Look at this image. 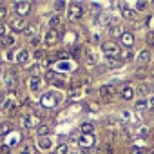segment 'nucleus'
<instances>
[{
    "label": "nucleus",
    "mask_w": 154,
    "mask_h": 154,
    "mask_svg": "<svg viewBox=\"0 0 154 154\" xmlns=\"http://www.w3.org/2000/svg\"><path fill=\"white\" fill-rule=\"evenodd\" d=\"M84 6L82 4H78V2H72V4H69V8H67V18L71 20V22H76V20H80L82 17H84Z\"/></svg>",
    "instance_id": "1"
},
{
    "label": "nucleus",
    "mask_w": 154,
    "mask_h": 154,
    "mask_svg": "<svg viewBox=\"0 0 154 154\" xmlns=\"http://www.w3.org/2000/svg\"><path fill=\"white\" fill-rule=\"evenodd\" d=\"M58 102H60V94H58V93H45V94L40 98V103H42V107H45V109L54 107Z\"/></svg>",
    "instance_id": "2"
},
{
    "label": "nucleus",
    "mask_w": 154,
    "mask_h": 154,
    "mask_svg": "<svg viewBox=\"0 0 154 154\" xmlns=\"http://www.w3.org/2000/svg\"><path fill=\"white\" fill-rule=\"evenodd\" d=\"M102 51L107 54V58H116L118 54H120V47H118V44L116 42H103L102 44Z\"/></svg>",
    "instance_id": "3"
},
{
    "label": "nucleus",
    "mask_w": 154,
    "mask_h": 154,
    "mask_svg": "<svg viewBox=\"0 0 154 154\" xmlns=\"http://www.w3.org/2000/svg\"><path fill=\"white\" fill-rule=\"evenodd\" d=\"M22 123H24L27 129H33V127H36V129H38L40 120H38V116H36V114H26V116L22 118Z\"/></svg>",
    "instance_id": "4"
},
{
    "label": "nucleus",
    "mask_w": 154,
    "mask_h": 154,
    "mask_svg": "<svg viewBox=\"0 0 154 154\" xmlns=\"http://www.w3.org/2000/svg\"><path fill=\"white\" fill-rule=\"evenodd\" d=\"M45 80L51 82V84H56L58 87H63V85H65V80L62 78V76H58L56 72H53V71H49V72L45 74Z\"/></svg>",
    "instance_id": "5"
},
{
    "label": "nucleus",
    "mask_w": 154,
    "mask_h": 154,
    "mask_svg": "<svg viewBox=\"0 0 154 154\" xmlns=\"http://www.w3.org/2000/svg\"><path fill=\"white\" fill-rule=\"evenodd\" d=\"M15 11L20 15V17H26L31 13V4L29 2H17L15 4Z\"/></svg>",
    "instance_id": "6"
},
{
    "label": "nucleus",
    "mask_w": 154,
    "mask_h": 154,
    "mask_svg": "<svg viewBox=\"0 0 154 154\" xmlns=\"http://www.w3.org/2000/svg\"><path fill=\"white\" fill-rule=\"evenodd\" d=\"M26 27H27V24H26L24 18H13V20H11V29H13V31H17V33H24Z\"/></svg>",
    "instance_id": "7"
},
{
    "label": "nucleus",
    "mask_w": 154,
    "mask_h": 154,
    "mask_svg": "<svg viewBox=\"0 0 154 154\" xmlns=\"http://www.w3.org/2000/svg\"><path fill=\"white\" fill-rule=\"evenodd\" d=\"M149 60H150V51H149V49L140 51V54L136 56V62H138V65H140V67L147 65V63H149Z\"/></svg>",
    "instance_id": "8"
},
{
    "label": "nucleus",
    "mask_w": 154,
    "mask_h": 154,
    "mask_svg": "<svg viewBox=\"0 0 154 154\" xmlns=\"http://www.w3.org/2000/svg\"><path fill=\"white\" fill-rule=\"evenodd\" d=\"M120 8H122V15L127 18V20H134L136 18V13L127 6V4H123V2H120Z\"/></svg>",
    "instance_id": "9"
},
{
    "label": "nucleus",
    "mask_w": 154,
    "mask_h": 154,
    "mask_svg": "<svg viewBox=\"0 0 154 154\" xmlns=\"http://www.w3.org/2000/svg\"><path fill=\"white\" fill-rule=\"evenodd\" d=\"M58 36H60V33H58L56 29H49V31L45 33V44H47V45H53V44L58 40Z\"/></svg>",
    "instance_id": "10"
},
{
    "label": "nucleus",
    "mask_w": 154,
    "mask_h": 154,
    "mask_svg": "<svg viewBox=\"0 0 154 154\" xmlns=\"http://www.w3.org/2000/svg\"><path fill=\"white\" fill-rule=\"evenodd\" d=\"M78 141H80V145L85 147V149H89V147L94 145V138H93V134H82V138H80Z\"/></svg>",
    "instance_id": "11"
},
{
    "label": "nucleus",
    "mask_w": 154,
    "mask_h": 154,
    "mask_svg": "<svg viewBox=\"0 0 154 154\" xmlns=\"http://www.w3.org/2000/svg\"><path fill=\"white\" fill-rule=\"evenodd\" d=\"M120 44L125 45V47H132V44H134L132 35H131V33H122V36H120Z\"/></svg>",
    "instance_id": "12"
},
{
    "label": "nucleus",
    "mask_w": 154,
    "mask_h": 154,
    "mask_svg": "<svg viewBox=\"0 0 154 154\" xmlns=\"http://www.w3.org/2000/svg\"><path fill=\"white\" fill-rule=\"evenodd\" d=\"M114 93H116L114 85H102V87H100V96H103V98L114 96Z\"/></svg>",
    "instance_id": "13"
},
{
    "label": "nucleus",
    "mask_w": 154,
    "mask_h": 154,
    "mask_svg": "<svg viewBox=\"0 0 154 154\" xmlns=\"http://www.w3.org/2000/svg\"><path fill=\"white\" fill-rule=\"evenodd\" d=\"M85 63H87V65H96V63H98V56H96V53H94L93 49H89V51L85 53Z\"/></svg>",
    "instance_id": "14"
},
{
    "label": "nucleus",
    "mask_w": 154,
    "mask_h": 154,
    "mask_svg": "<svg viewBox=\"0 0 154 154\" xmlns=\"http://www.w3.org/2000/svg\"><path fill=\"white\" fill-rule=\"evenodd\" d=\"M42 85V78L40 76H31V82H29V89L31 91H38Z\"/></svg>",
    "instance_id": "15"
},
{
    "label": "nucleus",
    "mask_w": 154,
    "mask_h": 154,
    "mask_svg": "<svg viewBox=\"0 0 154 154\" xmlns=\"http://www.w3.org/2000/svg\"><path fill=\"white\" fill-rule=\"evenodd\" d=\"M132 94H134V91H132V87H129V85L122 87V91H120V96H122L123 100H131Z\"/></svg>",
    "instance_id": "16"
},
{
    "label": "nucleus",
    "mask_w": 154,
    "mask_h": 154,
    "mask_svg": "<svg viewBox=\"0 0 154 154\" xmlns=\"http://www.w3.org/2000/svg\"><path fill=\"white\" fill-rule=\"evenodd\" d=\"M27 58H29L27 49H20V51H18V54H17V62H18V63H26V62H27Z\"/></svg>",
    "instance_id": "17"
},
{
    "label": "nucleus",
    "mask_w": 154,
    "mask_h": 154,
    "mask_svg": "<svg viewBox=\"0 0 154 154\" xmlns=\"http://www.w3.org/2000/svg\"><path fill=\"white\" fill-rule=\"evenodd\" d=\"M36 145H38V149L47 150V149H51V140H49V138H40V140L36 141Z\"/></svg>",
    "instance_id": "18"
},
{
    "label": "nucleus",
    "mask_w": 154,
    "mask_h": 154,
    "mask_svg": "<svg viewBox=\"0 0 154 154\" xmlns=\"http://www.w3.org/2000/svg\"><path fill=\"white\" fill-rule=\"evenodd\" d=\"M107 33H109L111 36H122V33H123V31L114 24V26H109V27H107Z\"/></svg>",
    "instance_id": "19"
},
{
    "label": "nucleus",
    "mask_w": 154,
    "mask_h": 154,
    "mask_svg": "<svg viewBox=\"0 0 154 154\" xmlns=\"http://www.w3.org/2000/svg\"><path fill=\"white\" fill-rule=\"evenodd\" d=\"M80 131H82L84 134H93V131H94V125H93L91 122H85V123H82Z\"/></svg>",
    "instance_id": "20"
},
{
    "label": "nucleus",
    "mask_w": 154,
    "mask_h": 154,
    "mask_svg": "<svg viewBox=\"0 0 154 154\" xmlns=\"http://www.w3.org/2000/svg\"><path fill=\"white\" fill-rule=\"evenodd\" d=\"M15 36H11V35H6L4 38H2V44H4V47H11V45H15Z\"/></svg>",
    "instance_id": "21"
},
{
    "label": "nucleus",
    "mask_w": 154,
    "mask_h": 154,
    "mask_svg": "<svg viewBox=\"0 0 154 154\" xmlns=\"http://www.w3.org/2000/svg\"><path fill=\"white\" fill-rule=\"evenodd\" d=\"M98 154H112V147L109 143H103L98 147Z\"/></svg>",
    "instance_id": "22"
},
{
    "label": "nucleus",
    "mask_w": 154,
    "mask_h": 154,
    "mask_svg": "<svg viewBox=\"0 0 154 154\" xmlns=\"http://www.w3.org/2000/svg\"><path fill=\"white\" fill-rule=\"evenodd\" d=\"M36 131H38V136H47V134L51 132V127H49V125H40Z\"/></svg>",
    "instance_id": "23"
},
{
    "label": "nucleus",
    "mask_w": 154,
    "mask_h": 154,
    "mask_svg": "<svg viewBox=\"0 0 154 154\" xmlns=\"http://www.w3.org/2000/svg\"><path fill=\"white\" fill-rule=\"evenodd\" d=\"M147 105H149V103H147V100H145V98H140V100L136 102V109H138V111H145V109H147Z\"/></svg>",
    "instance_id": "24"
},
{
    "label": "nucleus",
    "mask_w": 154,
    "mask_h": 154,
    "mask_svg": "<svg viewBox=\"0 0 154 154\" xmlns=\"http://www.w3.org/2000/svg\"><path fill=\"white\" fill-rule=\"evenodd\" d=\"M6 84H8L9 89H15V87H17V78L11 74V76H8V82H6Z\"/></svg>",
    "instance_id": "25"
},
{
    "label": "nucleus",
    "mask_w": 154,
    "mask_h": 154,
    "mask_svg": "<svg viewBox=\"0 0 154 154\" xmlns=\"http://www.w3.org/2000/svg\"><path fill=\"white\" fill-rule=\"evenodd\" d=\"M11 132V125L9 123H0V134H8Z\"/></svg>",
    "instance_id": "26"
},
{
    "label": "nucleus",
    "mask_w": 154,
    "mask_h": 154,
    "mask_svg": "<svg viewBox=\"0 0 154 154\" xmlns=\"http://www.w3.org/2000/svg\"><path fill=\"white\" fill-rule=\"evenodd\" d=\"M54 154H67V145H65V143L58 145V147H56V150H54Z\"/></svg>",
    "instance_id": "27"
},
{
    "label": "nucleus",
    "mask_w": 154,
    "mask_h": 154,
    "mask_svg": "<svg viewBox=\"0 0 154 154\" xmlns=\"http://www.w3.org/2000/svg\"><path fill=\"white\" fill-rule=\"evenodd\" d=\"M147 93H149V87H147L145 84H141V85L138 87V94H140V96H145Z\"/></svg>",
    "instance_id": "28"
},
{
    "label": "nucleus",
    "mask_w": 154,
    "mask_h": 154,
    "mask_svg": "<svg viewBox=\"0 0 154 154\" xmlns=\"http://www.w3.org/2000/svg\"><path fill=\"white\" fill-rule=\"evenodd\" d=\"M58 24H60V18H58V17H54V18H51V20H49L51 29H56V27H58Z\"/></svg>",
    "instance_id": "29"
},
{
    "label": "nucleus",
    "mask_w": 154,
    "mask_h": 154,
    "mask_svg": "<svg viewBox=\"0 0 154 154\" xmlns=\"http://www.w3.org/2000/svg\"><path fill=\"white\" fill-rule=\"evenodd\" d=\"M147 44H149V47H154V31H150L147 35Z\"/></svg>",
    "instance_id": "30"
},
{
    "label": "nucleus",
    "mask_w": 154,
    "mask_h": 154,
    "mask_svg": "<svg viewBox=\"0 0 154 154\" xmlns=\"http://www.w3.org/2000/svg\"><path fill=\"white\" fill-rule=\"evenodd\" d=\"M145 8H147V2H136V11H145Z\"/></svg>",
    "instance_id": "31"
},
{
    "label": "nucleus",
    "mask_w": 154,
    "mask_h": 154,
    "mask_svg": "<svg viewBox=\"0 0 154 154\" xmlns=\"http://www.w3.org/2000/svg\"><path fill=\"white\" fill-rule=\"evenodd\" d=\"M58 67H60L62 71H69V69H71V65H69L67 62H58Z\"/></svg>",
    "instance_id": "32"
},
{
    "label": "nucleus",
    "mask_w": 154,
    "mask_h": 154,
    "mask_svg": "<svg viewBox=\"0 0 154 154\" xmlns=\"http://www.w3.org/2000/svg\"><path fill=\"white\" fill-rule=\"evenodd\" d=\"M24 33H26V35H27V36H33V35H35V27H33V26H27V27H26V31H24Z\"/></svg>",
    "instance_id": "33"
},
{
    "label": "nucleus",
    "mask_w": 154,
    "mask_h": 154,
    "mask_svg": "<svg viewBox=\"0 0 154 154\" xmlns=\"http://www.w3.org/2000/svg\"><path fill=\"white\" fill-rule=\"evenodd\" d=\"M6 17H8V9L2 6V8H0V20H4Z\"/></svg>",
    "instance_id": "34"
},
{
    "label": "nucleus",
    "mask_w": 154,
    "mask_h": 154,
    "mask_svg": "<svg viewBox=\"0 0 154 154\" xmlns=\"http://www.w3.org/2000/svg\"><path fill=\"white\" fill-rule=\"evenodd\" d=\"M129 154H143V150H141L140 147H132V149L129 150Z\"/></svg>",
    "instance_id": "35"
},
{
    "label": "nucleus",
    "mask_w": 154,
    "mask_h": 154,
    "mask_svg": "<svg viewBox=\"0 0 154 154\" xmlns=\"http://www.w3.org/2000/svg\"><path fill=\"white\" fill-rule=\"evenodd\" d=\"M35 58H36V60L44 58V51H42V49H36V51H35Z\"/></svg>",
    "instance_id": "36"
},
{
    "label": "nucleus",
    "mask_w": 154,
    "mask_h": 154,
    "mask_svg": "<svg viewBox=\"0 0 154 154\" xmlns=\"http://www.w3.org/2000/svg\"><path fill=\"white\" fill-rule=\"evenodd\" d=\"M136 76H140V78H143V76H145V69H143V67H140V69L136 71Z\"/></svg>",
    "instance_id": "37"
},
{
    "label": "nucleus",
    "mask_w": 154,
    "mask_h": 154,
    "mask_svg": "<svg viewBox=\"0 0 154 154\" xmlns=\"http://www.w3.org/2000/svg\"><path fill=\"white\" fill-rule=\"evenodd\" d=\"M0 103H6V91H0Z\"/></svg>",
    "instance_id": "38"
},
{
    "label": "nucleus",
    "mask_w": 154,
    "mask_h": 154,
    "mask_svg": "<svg viewBox=\"0 0 154 154\" xmlns=\"http://www.w3.org/2000/svg\"><path fill=\"white\" fill-rule=\"evenodd\" d=\"M0 152H2V154H8V152H9V147H8V145H2V147H0Z\"/></svg>",
    "instance_id": "39"
},
{
    "label": "nucleus",
    "mask_w": 154,
    "mask_h": 154,
    "mask_svg": "<svg viewBox=\"0 0 154 154\" xmlns=\"http://www.w3.org/2000/svg\"><path fill=\"white\" fill-rule=\"evenodd\" d=\"M147 26H149V27L154 26V17H149V18H147Z\"/></svg>",
    "instance_id": "40"
},
{
    "label": "nucleus",
    "mask_w": 154,
    "mask_h": 154,
    "mask_svg": "<svg viewBox=\"0 0 154 154\" xmlns=\"http://www.w3.org/2000/svg\"><path fill=\"white\" fill-rule=\"evenodd\" d=\"M0 36H6V27H4V24H0Z\"/></svg>",
    "instance_id": "41"
},
{
    "label": "nucleus",
    "mask_w": 154,
    "mask_h": 154,
    "mask_svg": "<svg viewBox=\"0 0 154 154\" xmlns=\"http://www.w3.org/2000/svg\"><path fill=\"white\" fill-rule=\"evenodd\" d=\"M132 58V54L131 53H125V54H122V60H131Z\"/></svg>",
    "instance_id": "42"
},
{
    "label": "nucleus",
    "mask_w": 154,
    "mask_h": 154,
    "mask_svg": "<svg viewBox=\"0 0 154 154\" xmlns=\"http://www.w3.org/2000/svg\"><path fill=\"white\" fill-rule=\"evenodd\" d=\"M31 42H33V45H36V44L40 42V38H36V36H33V40H31Z\"/></svg>",
    "instance_id": "43"
},
{
    "label": "nucleus",
    "mask_w": 154,
    "mask_h": 154,
    "mask_svg": "<svg viewBox=\"0 0 154 154\" xmlns=\"http://www.w3.org/2000/svg\"><path fill=\"white\" fill-rule=\"evenodd\" d=\"M63 6H65V4H63V2H56V8H58V9H62V8H63Z\"/></svg>",
    "instance_id": "44"
},
{
    "label": "nucleus",
    "mask_w": 154,
    "mask_h": 154,
    "mask_svg": "<svg viewBox=\"0 0 154 154\" xmlns=\"http://www.w3.org/2000/svg\"><path fill=\"white\" fill-rule=\"evenodd\" d=\"M150 105H154V98H150Z\"/></svg>",
    "instance_id": "45"
},
{
    "label": "nucleus",
    "mask_w": 154,
    "mask_h": 154,
    "mask_svg": "<svg viewBox=\"0 0 154 154\" xmlns=\"http://www.w3.org/2000/svg\"><path fill=\"white\" fill-rule=\"evenodd\" d=\"M152 138H154V129H152Z\"/></svg>",
    "instance_id": "46"
},
{
    "label": "nucleus",
    "mask_w": 154,
    "mask_h": 154,
    "mask_svg": "<svg viewBox=\"0 0 154 154\" xmlns=\"http://www.w3.org/2000/svg\"><path fill=\"white\" fill-rule=\"evenodd\" d=\"M150 154H154V150H152V152H150Z\"/></svg>",
    "instance_id": "47"
},
{
    "label": "nucleus",
    "mask_w": 154,
    "mask_h": 154,
    "mask_svg": "<svg viewBox=\"0 0 154 154\" xmlns=\"http://www.w3.org/2000/svg\"><path fill=\"white\" fill-rule=\"evenodd\" d=\"M152 74H154V71H152Z\"/></svg>",
    "instance_id": "48"
}]
</instances>
